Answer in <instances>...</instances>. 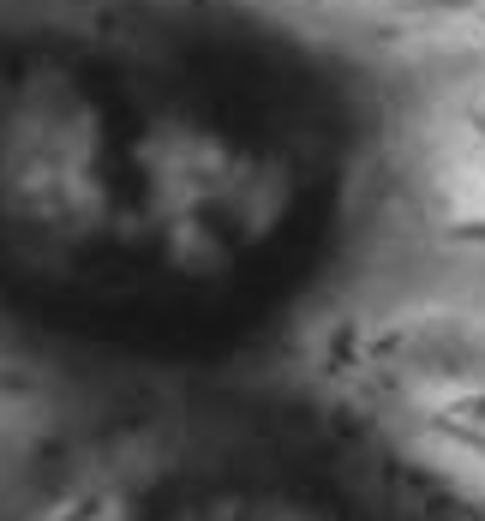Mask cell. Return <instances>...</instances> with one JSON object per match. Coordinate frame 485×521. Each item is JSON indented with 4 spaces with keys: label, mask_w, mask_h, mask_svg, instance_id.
Returning <instances> with one entry per match:
<instances>
[{
    "label": "cell",
    "mask_w": 485,
    "mask_h": 521,
    "mask_svg": "<svg viewBox=\"0 0 485 521\" xmlns=\"http://www.w3.org/2000/svg\"><path fill=\"white\" fill-rule=\"evenodd\" d=\"M36 521H480L396 450L276 402H168L90 438Z\"/></svg>",
    "instance_id": "2"
},
{
    "label": "cell",
    "mask_w": 485,
    "mask_h": 521,
    "mask_svg": "<svg viewBox=\"0 0 485 521\" xmlns=\"http://www.w3.org/2000/svg\"><path fill=\"white\" fill-rule=\"evenodd\" d=\"M0 126V264L126 360H222L348 252L360 126L288 42L120 6L36 42Z\"/></svg>",
    "instance_id": "1"
}]
</instances>
